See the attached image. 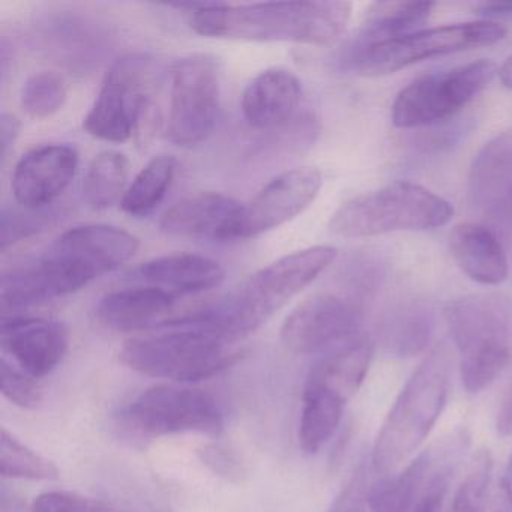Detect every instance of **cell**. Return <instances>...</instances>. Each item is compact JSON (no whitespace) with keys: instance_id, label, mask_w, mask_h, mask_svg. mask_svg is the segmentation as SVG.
<instances>
[{"instance_id":"1","label":"cell","mask_w":512,"mask_h":512,"mask_svg":"<svg viewBox=\"0 0 512 512\" xmlns=\"http://www.w3.org/2000/svg\"><path fill=\"white\" fill-rule=\"evenodd\" d=\"M190 13L196 34L254 43L332 46L352 17V4L338 0L265 2V4H175Z\"/></svg>"},{"instance_id":"2","label":"cell","mask_w":512,"mask_h":512,"mask_svg":"<svg viewBox=\"0 0 512 512\" xmlns=\"http://www.w3.org/2000/svg\"><path fill=\"white\" fill-rule=\"evenodd\" d=\"M337 248L316 245L287 254L245 280L235 292L170 326L202 329L224 343L247 337L310 286L337 259Z\"/></svg>"},{"instance_id":"3","label":"cell","mask_w":512,"mask_h":512,"mask_svg":"<svg viewBox=\"0 0 512 512\" xmlns=\"http://www.w3.org/2000/svg\"><path fill=\"white\" fill-rule=\"evenodd\" d=\"M451 373V350L439 344L407 380L383 421L371 457L377 473L394 472L427 439L445 409Z\"/></svg>"},{"instance_id":"4","label":"cell","mask_w":512,"mask_h":512,"mask_svg":"<svg viewBox=\"0 0 512 512\" xmlns=\"http://www.w3.org/2000/svg\"><path fill=\"white\" fill-rule=\"evenodd\" d=\"M445 319L461 356V382L469 394L493 385L512 364V299L478 293L449 302Z\"/></svg>"},{"instance_id":"5","label":"cell","mask_w":512,"mask_h":512,"mask_svg":"<svg viewBox=\"0 0 512 512\" xmlns=\"http://www.w3.org/2000/svg\"><path fill=\"white\" fill-rule=\"evenodd\" d=\"M452 217L454 208L439 194L412 182H394L347 200L332 215L329 230L343 238H371L439 229Z\"/></svg>"},{"instance_id":"6","label":"cell","mask_w":512,"mask_h":512,"mask_svg":"<svg viewBox=\"0 0 512 512\" xmlns=\"http://www.w3.org/2000/svg\"><path fill=\"white\" fill-rule=\"evenodd\" d=\"M119 359L137 373L188 385L223 373L239 352L202 329L172 326L163 334L125 341Z\"/></svg>"},{"instance_id":"7","label":"cell","mask_w":512,"mask_h":512,"mask_svg":"<svg viewBox=\"0 0 512 512\" xmlns=\"http://www.w3.org/2000/svg\"><path fill=\"white\" fill-rule=\"evenodd\" d=\"M506 34L502 25L490 20L455 23L358 49L346 47L340 62L344 68L361 76H388L428 59L493 46L505 40Z\"/></svg>"},{"instance_id":"8","label":"cell","mask_w":512,"mask_h":512,"mask_svg":"<svg viewBox=\"0 0 512 512\" xmlns=\"http://www.w3.org/2000/svg\"><path fill=\"white\" fill-rule=\"evenodd\" d=\"M496 65L476 61L425 74L403 89L392 104V124L401 130L431 127L466 109L493 80Z\"/></svg>"},{"instance_id":"9","label":"cell","mask_w":512,"mask_h":512,"mask_svg":"<svg viewBox=\"0 0 512 512\" xmlns=\"http://www.w3.org/2000/svg\"><path fill=\"white\" fill-rule=\"evenodd\" d=\"M154 73L148 56L131 53L118 59L83 121L88 134L103 142L130 140L148 116Z\"/></svg>"},{"instance_id":"10","label":"cell","mask_w":512,"mask_h":512,"mask_svg":"<svg viewBox=\"0 0 512 512\" xmlns=\"http://www.w3.org/2000/svg\"><path fill=\"white\" fill-rule=\"evenodd\" d=\"M167 137L179 148H194L214 133L220 118V73L208 55L179 59L170 74Z\"/></svg>"},{"instance_id":"11","label":"cell","mask_w":512,"mask_h":512,"mask_svg":"<svg viewBox=\"0 0 512 512\" xmlns=\"http://www.w3.org/2000/svg\"><path fill=\"white\" fill-rule=\"evenodd\" d=\"M124 419L149 437L197 433L218 436L224 416L214 397L187 385H154L143 389L125 409Z\"/></svg>"},{"instance_id":"12","label":"cell","mask_w":512,"mask_h":512,"mask_svg":"<svg viewBox=\"0 0 512 512\" xmlns=\"http://www.w3.org/2000/svg\"><path fill=\"white\" fill-rule=\"evenodd\" d=\"M101 277L91 265L56 242L37 259L16 265L2 275V310H22L79 292Z\"/></svg>"},{"instance_id":"13","label":"cell","mask_w":512,"mask_h":512,"mask_svg":"<svg viewBox=\"0 0 512 512\" xmlns=\"http://www.w3.org/2000/svg\"><path fill=\"white\" fill-rule=\"evenodd\" d=\"M358 302L335 293H319L299 304L281 326V343L298 355L328 353L358 337Z\"/></svg>"},{"instance_id":"14","label":"cell","mask_w":512,"mask_h":512,"mask_svg":"<svg viewBox=\"0 0 512 512\" xmlns=\"http://www.w3.org/2000/svg\"><path fill=\"white\" fill-rule=\"evenodd\" d=\"M322 185V173L316 167H298L275 176L242 206L233 241L256 238L295 220L317 199Z\"/></svg>"},{"instance_id":"15","label":"cell","mask_w":512,"mask_h":512,"mask_svg":"<svg viewBox=\"0 0 512 512\" xmlns=\"http://www.w3.org/2000/svg\"><path fill=\"white\" fill-rule=\"evenodd\" d=\"M70 331L58 320L4 317L0 346L20 370L43 379L61 365L70 350Z\"/></svg>"},{"instance_id":"16","label":"cell","mask_w":512,"mask_h":512,"mask_svg":"<svg viewBox=\"0 0 512 512\" xmlns=\"http://www.w3.org/2000/svg\"><path fill=\"white\" fill-rule=\"evenodd\" d=\"M79 154L70 145H46L23 155L14 169V197L22 208L43 211L70 187Z\"/></svg>"},{"instance_id":"17","label":"cell","mask_w":512,"mask_h":512,"mask_svg":"<svg viewBox=\"0 0 512 512\" xmlns=\"http://www.w3.org/2000/svg\"><path fill=\"white\" fill-rule=\"evenodd\" d=\"M241 203L226 194L196 193L169 209L160 221L161 230L176 238L199 241H233Z\"/></svg>"},{"instance_id":"18","label":"cell","mask_w":512,"mask_h":512,"mask_svg":"<svg viewBox=\"0 0 512 512\" xmlns=\"http://www.w3.org/2000/svg\"><path fill=\"white\" fill-rule=\"evenodd\" d=\"M302 86L292 71L269 68L254 77L244 94L241 109L245 122L256 130H274L292 121L301 103Z\"/></svg>"},{"instance_id":"19","label":"cell","mask_w":512,"mask_h":512,"mask_svg":"<svg viewBox=\"0 0 512 512\" xmlns=\"http://www.w3.org/2000/svg\"><path fill=\"white\" fill-rule=\"evenodd\" d=\"M224 277L226 271L217 260L193 253L157 257L134 271V280L164 290L173 298L208 292L220 286Z\"/></svg>"},{"instance_id":"20","label":"cell","mask_w":512,"mask_h":512,"mask_svg":"<svg viewBox=\"0 0 512 512\" xmlns=\"http://www.w3.org/2000/svg\"><path fill=\"white\" fill-rule=\"evenodd\" d=\"M175 301L176 298L157 287H128L104 295L95 314L100 323L113 331H145L166 325Z\"/></svg>"},{"instance_id":"21","label":"cell","mask_w":512,"mask_h":512,"mask_svg":"<svg viewBox=\"0 0 512 512\" xmlns=\"http://www.w3.org/2000/svg\"><path fill=\"white\" fill-rule=\"evenodd\" d=\"M452 256L461 271L482 286H500L508 280L505 248L488 227L464 223L452 230Z\"/></svg>"},{"instance_id":"22","label":"cell","mask_w":512,"mask_h":512,"mask_svg":"<svg viewBox=\"0 0 512 512\" xmlns=\"http://www.w3.org/2000/svg\"><path fill=\"white\" fill-rule=\"evenodd\" d=\"M373 353L370 338L358 335L323 355L311 368L305 386L325 389L349 403L367 377Z\"/></svg>"},{"instance_id":"23","label":"cell","mask_w":512,"mask_h":512,"mask_svg":"<svg viewBox=\"0 0 512 512\" xmlns=\"http://www.w3.org/2000/svg\"><path fill=\"white\" fill-rule=\"evenodd\" d=\"M512 185V130L497 134L473 158L469 172V199L490 206L505 197Z\"/></svg>"},{"instance_id":"24","label":"cell","mask_w":512,"mask_h":512,"mask_svg":"<svg viewBox=\"0 0 512 512\" xmlns=\"http://www.w3.org/2000/svg\"><path fill=\"white\" fill-rule=\"evenodd\" d=\"M433 8L431 2H376L368 8L361 29L347 47L358 49L418 32Z\"/></svg>"},{"instance_id":"25","label":"cell","mask_w":512,"mask_h":512,"mask_svg":"<svg viewBox=\"0 0 512 512\" xmlns=\"http://www.w3.org/2000/svg\"><path fill=\"white\" fill-rule=\"evenodd\" d=\"M346 404L332 392L305 386L299 421V445L305 454H317L332 439Z\"/></svg>"},{"instance_id":"26","label":"cell","mask_w":512,"mask_h":512,"mask_svg":"<svg viewBox=\"0 0 512 512\" xmlns=\"http://www.w3.org/2000/svg\"><path fill=\"white\" fill-rule=\"evenodd\" d=\"M130 163L121 152L104 151L89 163L82 182L83 200L95 211L112 208L124 199Z\"/></svg>"},{"instance_id":"27","label":"cell","mask_w":512,"mask_h":512,"mask_svg":"<svg viewBox=\"0 0 512 512\" xmlns=\"http://www.w3.org/2000/svg\"><path fill=\"white\" fill-rule=\"evenodd\" d=\"M176 175V160L160 155L149 161L125 191L121 206L131 217H145L163 202Z\"/></svg>"},{"instance_id":"28","label":"cell","mask_w":512,"mask_h":512,"mask_svg":"<svg viewBox=\"0 0 512 512\" xmlns=\"http://www.w3.org/2000/svg\"><path fill=\"white\" fill-rule=\"evenodd\" d=\"M430 466V454H419L398 475L383 479L368 491L371 512H407L415 502L416 493Z\"/></svg>"},{"instance_id":"29","label":"cell","mask_w":512,"mask_h":512,"mask_svg":"<svg viewBox=\"0 0 512 512\" xmlns=\"http://www.w3.org/2000/svg\"><path fill=\"white\" fill-rule=\"evenodd\" d=\"M431 331L433 320L430 313L416 305H406L389 314L382 328L386 347L400 356L422 352L430 340Z\"/></svg>"},{"instance_id":"30","label":"cell","mask_w":512,"mask_h":512,"mask_svg":"<svg viewBox=\"0 0 512 512\" xmlns=\"http://www.w3.org/2000/svg\"><path fill=\"white\" fill-rule=\"evenodd\" d=\"M0 473L5 478L31 481H53L59 476L53 461L20 442L5 427L0 430Z\"/></svg>"},{"instance_id":"31","label":"cell","mask_w":512,"mask_h":512,"mask_svg":"<svg viewBox=\"0 0 512 512\" xmlns=\"http://www.w3.org/2000/svg\"><path fill=\"white\" fill-rule=\"evenodd\" d=\"M64 77L53 71H40L26 80L20 95L23 112L32 119H49L67 103Z\"/></svg>"},{"instance_id":"32","label":"cell","mask_w":512,"mask_h":512,"mask_svg":"<svg viewBox=\"0 0 512 512\" xmlns=\"http://www.w3.org/2000/svg\"><path fill=\"white\" fill-rule=\"evenodd\" d=\"M0 389L7 400L23 409H35L43 401L38 379L20 370L5 356L0 361Z\"/></svg>"},{"instance_id":"33","label":"cell","mask_w":512,"mask_h":512,"mask_svg":"<svg viewBox=\"0 0 512 512\" xmlns=\"http://www.w3.org/2000/svg\"><path fill=\"white\" fill-rule=\"evenodd\" d=\"M32 512H116L112 506L76 491L50 490L32 502Z\"/></svg>"},{"instance_id":"34","label":"cell","mask_w":512,"mask_h":512,"mask_svg":"<svg viewBox=\"0 0 512 512\" xmlns=\"http://www.w3.org/2000/svg\"><path fill=\"white\" fill-rule=\"evenodd\" d=\"M47 214L43 211H32L26 209L25 212L19 209L4 208L2 211V235H0V245L2 251H7L8 247L23 241L28 236L43 230L47 224Z\"/></svg>"},{"instance_id":"35","label":"cell","mask_w":512,"mask_h":512,"mask_svg":"<svg viewBox=\"0 0 512 512\" xmlns=\"http://www.w3.org/2000/svg\"><path fill=\"white\" fill-rule=\"evenodd\" d=\"M368 491L367 470L361 464L326 512H367Z\"/></svg>"},{"instance_id":"36","label":"cell","mask_w":512,"mask_h":512,"mask_svg":"<svg viewBox=\"0 0 512 512\" xmlns=\"http://www.w3.org/2000/svg\"><path fill=\"white\" fill-rule=\"evenodd\" d=\"M446 473H436L425 487L421 499L416 502L413 512H442L443 499H445L448 479Z\"/></svg>"},{"instance_id":"37","label":"cell","mask_w":512,"mask_h":512,"mask_svg":"<svg viewBox=\"0 0 512 512\" xmlns=\"http://www.w3.org/2000/svg\"><path fill=\"white\" fill-rule=\"evenodd\" d=\"M202 454V460L211 466L215 473H220L227 478L241 475V464L236 460L235 455L229 454L227 449L211 446L203 449Z\"/></svg>"},{"instance_id":"38","label":"cell","mask_w":512,"mask_h":512,"mask_svg":"<svg viewBox=\"0 0 512 512\" xmlns=\"http://www.w3.org/2000/svg\"><path fill=\"white\" fill-rule=\"evenodd\" d=\"M20 136V121L10 113H4L0 118V157L7 160L10 152L16 146Z\"/></svg>"},{"instance_id":"39","label":"cell","mask_w":512,"mask_h":512,"mask_svg":"<svg viewBox=\"0 0 512 512\" xmlns=\"http://www.w3.org/2000/svg\"><path fill=\"white\" fill-rule=\"evenodd\" d=\"M487 511L512 512V482L502 478L490 491L487 488Z\"/></svg>"},{"instance_id":"40","label":"cell","mask_w":512,"mask_h":512,"mask_svg":"<svg viewBox=\"0 0 512 512\" xmlns=\"http://www.w3.org/2000/svg\"><path fill=\"white\" fill-rule=\"evenodd\" d=\"M476 13L484 17V20L494 22V19L512 17V2H493V4H481L476 7Z\"/></svg>"},{"instance_id":"41","label":"cell","mask_w":512,"mask_h":512,"mask_svg":"<svg viewBox=\"0 0 512 512\" xmlns=\"http://www.w3.org/2000/svg\"><path fill=\"white\" fill-rule=\"evenodd\" d=\"M497 431L500 436H511L512 434V388L506 394L499 412H497Z\"/></svg>"},{"instance_id":"42","label":"cell","mask_w":512,"mask_h":512,"mask_svg":"<svg viewBox=\"0 0 512 512\" xmlns=\"http://www.w3.org/2000/svg\"><path fill=\"white\" fill-rule=\"evenodd\" d=\"M0 512H32V509L26 508L25 502L20 497L10 493L7 488L2 487V493H0Z\"/></svg>"},{"instance_id":"43","label":"cell","mask_w":512,"mask_h":512,"mask_svg":"<svg viewBox=\"0 0 512 512\" xmlns=\"http://www.w3.org/2000/svg\"><path fill=\"white\" fill-rule=\"evenodd\" d=\"M499 79L506 89H511L512 91V56L506 59L505 64L500 67Z\"/></svg>"},{"instance_id":"44","label":"cell","mask_w":512,"mask_h":512,"mask_svg":"<svg viewBox=\"0 0 512 512\" xmlns=\"http://www.w3.org/2000/svg\"><path fill=\"white\" fill-rule=\"evenodd\" d=\"M511 478H512V458H511Z\"/></svg>"}]
</instances>
